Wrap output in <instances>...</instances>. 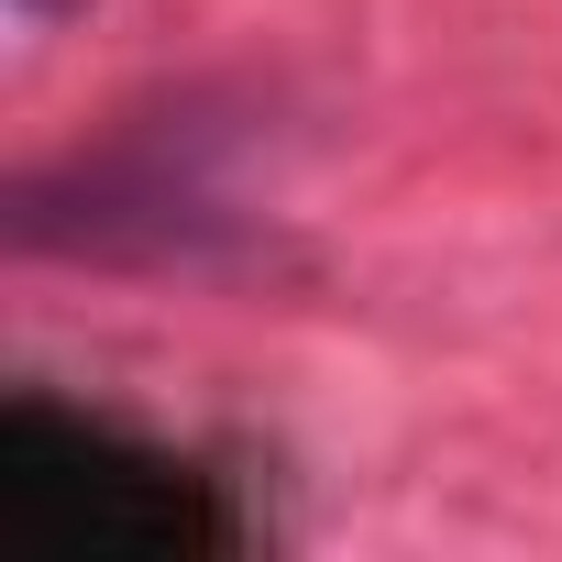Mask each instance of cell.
Returning <instances> with one entry per match:
<instances>
[{"label":"cell","instance_id":"2","mask_svg":"<svg viewBox=\"0 0 562 562\" xmlns=\"http://www.w3.org/2000/svg\"><path fill=\"white\" fill-rule=\"evenodd\" d=\"M12 232L23 254H111V265H210L243 210L221 199L210 177V133H177V122H144L133 144L67 166V177H34L12 199Z\"/></svg>","mask_w":562,"mask_h":562},{"label":"cell","instance_id":"1","mask_svg":"<svg viewBox=\"0 0 562 562\" xmlns=\"http://www.w3.org/2000/svg\"><path fill=\"white\" fill-rule=\"evenodd\" d=\"M0 529L34 562H221L254 551V507L199 452L23 386L0 408Z\"/></svg>","mask_w":562,"mask_h":562},{"label":"cell","instance_id":"3","mask_svg":"<svg viewBox=\"0 0 562 562\" xmlns=\"http://www.w3.org/2000/svg\"><path fill=\"white\" fill-rule=\"evenodd\" d=\"M0 12H12L23 34H45V23H67V12H78V0H0Z\"/></svg>","mask_w":562,"mask_h":562}]
</instances>
